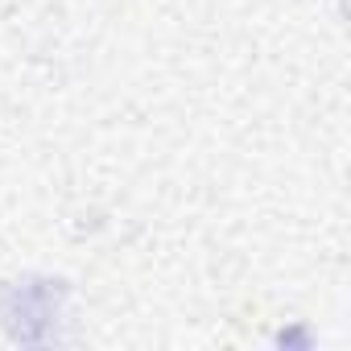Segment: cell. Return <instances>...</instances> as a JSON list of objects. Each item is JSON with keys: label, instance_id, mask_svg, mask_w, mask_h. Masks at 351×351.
<instances>
[{"label": "cell", "instance_id": "cell-1", "mask_svg": "<svg viewBox=\"0 0 351 351\" xmlns=\"http://www.w3.org/2000/svg\"><path fill=\"white\" fill-rule=\"evenodd\" d=\"M71 285L62 277L25 273L0 289V326L21 347H50L66 318Z\"/></svg>", "mask_w": 351, "mask_h": 351}, {"label": "cell", "instance_id": "cell-2", "mask_svg": "<svg viewBox=\"0 0 351 351\" xmlns=\"http://www.w3.org/2000/svg\"><path fill=\"white\" fill-rule=\"evenodd\" d=\"M277 343H281V347H310V335H306V330H281Z\"/></svg>", "mask_w": 351, "mask_h": 351}]
</instances>
